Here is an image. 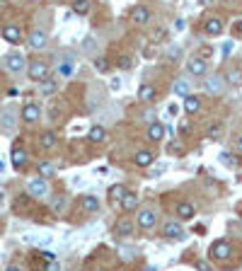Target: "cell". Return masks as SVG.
I'll return each mask as SVG.
<instances>
[{
    "label": "cell",
    "mask_w": 242,
    "mask_h": 271,
    "mask_svg": "<svg viewBox=\"0 0 242 271\" xmlns=\"http://www.w3.org/2000/svg\"><path fill=\"white\" fill-rule=\"evenodd\" d=\"M17 126V109L15 107H5L0 112V131L2 134H12Z\"/></svg>",
    "instance_id": "obj_1"
},
{
    "label": "cell",
    "mask_w": 242,
    "mask_h": 271,
    "mask_svg": "<svg viewBox=\"0 0 242 271\" xmlns=\"http://www.w3.org/2000/svg\"><path fill=\"white\" fill-rule=\"evenodd\" d=\"M27 73H29V80L44 82V80H49V63L46 61H32L29 68H27Z\"/></svg>",
    "instance_id": "obj_2"
},
{
    "label": "cell",
    "mask_w": 242,
    "mask_h": 271,
    "mask_svg": "<svg viewBox=\"0 0 242 271\" xmlns=\"http://www.w3.org/2000/svg\"><path fill=\"white\" fill-rule=\"evenodd\" d=\"M73 68H75V54H70V51L60 54L56 73H59L60 77H70V75H73Z\"/></svg>",
    "instance_id": "obj_3"
},
{
    "label": "cell",
    "mask_w": 242,
    "mask_h": 271,
    "mask_svg": "<svg viewBox=\"0 0 242 271\" xmlns=\"http://www.w3.org/2000/svg\"><path fill=\"white\" fill-rule=\"evenodd\" d=\"M138 228L141 230H150L155 223H158V211L155 208H141V213H138Z\"/></svg>",
    "instance_id": "obj_4"
},
{
    "label": "cell",
    "mask_w": 242,
    "mask_h": 271,
    "mask_svg": "<svg viewBox=\"0 0 242 271\" xmlns=\"http://www.w3.org/2000/svg\"><path fill=\"white\" fill-rule=\"evenodd\" d=\"M27 189H29V194H32V196H37V199H44V196H49V182H46V179H41V177H34V179H29Z\"/></svg>",
    "instance_id": "obj_5"
},
{
    "label": "cell",
    "mask_w": 242,
    "mask_h": 271,
    "mask_svg": "<svg viewBox=\"0 0 242 271\" xmlns=\"http://www.w3.org/2000/svg\"><path fill=\"white\" fill-rule=\"evenodd\" d=\"M27 44H29V49H34V51H39V49H44V46L49 44V34H46L44 29H34V32L29 34V39H27Z\"/></svg>",
    "instance_id": "obj_6"
},
{
    "label": "cell",
    "mask_w": 242,
    "mask_h": 271,
    "mask_svg": "<svg viewBox=\"0 0 242 271\" xmlns=\"http://www.w3.org/2000/svg\"><path fill=\"white\" fill-rule=\"evenodd\" d=\"M230 254H233V247H230L225 240H221V242H213V247H211V257H213V259H221V262H225V259H230Z\"/></svg>",
    "instance_id": "obj_7"
},
{
    "label": "cell",
    "mask_w": 242,
    "mask_h": 271,
    "mask_svg": "<svg viewBox=\"0 0 242 271\" xmlns=\"http://www.w3.org/2000/svg\"><path fill=\"white\" fill-rule=\"evenodd\" d=\"M2 66L7 68L10 73H22L24 70V56L22 54H7L5 61H2Z\"/></svg>",
    "instance_id": "obj_8"
},
{
    "label": "cell",
    "mask_w": 242,
    "mask_h": 271,
    "mask_svg": "<svg viewBox=\"0 0 242 271\" xmlns=\"http://www.w3.org/2000/svg\"><path fill=\"white\" fill-rule=\"evenodd\" d=\"M186 70H189V75H196V77H201V75H206V73H208V63H206L201 56H196V58L186 61Z\"/></svg>",
    "instance_id": "obj_9"
},
{
    "label": "cell",
    "mask_w": 242,
    "mask_h": 271,
    "mask_svg": "<svg viewBox=\"0 0 242 271\" xmlns=\"http://www.w3.org/2000/svg\"><path fill=\"white\" fill-rule=\"evenodd\" d=\"M206 90H208L211 95H223V92H225V77H221V75H208V77H206Z\"/></svg>",
    "instance_id": "obj_10"
},
{
    "label": "cell",
    "mask_w": 242,
    "mask_h": 271,
    "mask_svg": "<svg viewBox=\"0 0 242 271\" xmlns=\"http://www.w3.org/2000/svg\"><path fill=\"white\" fill-rule=\"evenodd\" d=\"M0 34H2V39L10 41V44H20V41H22V29H20L17 24H5Z\"/></svg>",
    "instance_id": "obj_11"
},
{
    "label": "cell",
    "mask_w": 242,
    "mask_h": 271,
    "mask_svg": "<svg viewBox=\"0 0 242 271\" xmlns=\"http://www.w3.org/2000/svg\"><path fill=\"white\" fill-rule=\"evenodd\" d=\"M131 22H136V24H148V22H150V7H145V5L133 7V10H131Z\"/></svg>",
    "instance_id": "obj_12"
},
{
    "label": "cell",
    "mask_w": 242,
    "mask_h": 271,
    "mask_svg": "<svg viewBox=\"0 0 242 271\" xmlns=\"http://www.w3.org/2000/svg\"><path fill=\"white\" fill-rule=\"evenodd\" d=\"M22 119H24L27 124L39 121V119H41V109H39V104H34V102L24 104V109H22Z\"/></svg>",
    "instance_id": "obj_13"
},
{
    "label": "cell",
    "mask_w": 242,
    "mask_h": 271,
    "mask_svg": "<svg viewBox=\"0 0 242 271\" xmlns=\"http://www.w3.org/2000/svg\"><path fill=\"white\" fill-rule=\"evenodd\" d=\"M162 235H165V237H170V240H182V237H184V228H182L177 220H170V223H165Z\"/></svg>",
    "instance_id": "obj_14"
},
{
    "label": "cell",
    "mask_w": 242,
    "mask_h": 271,
    "mask_svg": "<svg viewBox=\"0 0 242 271\" xmlns=\"http://www.w3.org/2000/svg\"><path fill=\"white\" fill-rule=\"evenodd\" d=\"M155 95H158V92H155V87H153V85H148V82H143V85L138 87V99H141V102H153V99H155Z\"/></svg>",
    "instance_id": "obj_15"
},
{
    "label": "cell",
    "mask_w": 242,
    "mask_h": 271,
    "mask_svg": "<svg viewBox=\"0 0 242 271\" xmlns=\"http://www.w3.org/2000/svg\"><path fill=\"white\" fill-rule=\"evenodd\" d=\"M39 143H41V148H44V150H54V148L59 145V138H56L54 131H46V134H41Z\"/></svg>",
    "instance_id": "obj_16"
},
{
    "label": "cell",
    "mask_w": 242,
    "mask_h": 271,
    "mask_svg": "<svg viewBox=\"0 0 242 271\" xmlns=\"http://www.w3.org/2000/svg\"><path fill=\"white\" fill-rule=\"evenodd\" d=\"M148 138H150V140H162V138H165V126H162L160 121H153V124L148 126Z\"/></svg>",
    "instance_id": "obj_17"
},
{
    "label": "cell",
    "mask_w": 242,
    "mask_h": 271,
    "mask_svg": "<svg viewBox=\"0 0 242 271\" xmlns=\"http://www.w3.org/2000/svg\"><path fill=\"white\" fill-rule=\"evenodd\" d=\"M203 29H206V34H221L223 32V22L218 17H208L206 24H203Z\"/></svg>",
    "instance_id": "obj_18"
},
{
    "label": "cell",
    "mask_w": 242,
    "mask_h": 271,
    "mask_svg": "<svg viewBox=\"0 0 242 271\" xmlns=\"http://www.w3.org/2000/svg\"><path fill=\"white\" fill-rule=\"evenodd\" d=\"M172 92H175L177 97H184V99H186V97H189V80H186V77H180V80L172 85Z\"/></svg>",
    "instance_id": "obj_19"
},
{
    "label": "cell",
    "mask_w": 242,
    "mask_h": 271,
    "mask_svg": "<svg viewBox=\"0 0 242 271\" xmlns=\"http://www.w3.org/2000/svg\"><path fill=\"white\" fill-rule=\"evenodd\" d=\"M136 165L138 167H150L153 165V153L150 150H138L136 153Z\"/></svg>",
    "instance_id": "obj_20"
},
{
    "label": "cell",
    "mask_w": 242,
    "mask_h": 271,
    "mask_svg": "<svg viewBox=\"0 0 242 271\" xmlns=\"http://www.w3.org/2000/svg\"><path fill=\"white\" fill-rule=\"evenodd\" d=\"M97 208H100V199H97V196H92V194H85V196H82V211L95 213Z\"/></svg>",
    "instance_id": "obj_21"
},
{
    "label": "cell",
    "mask_w": 242,
    "mask_h": 271,
    "mask_svg": "<svg viewBox=\"0 0 242 271\" xmlns=\"http://www.w3.org/2000/svg\"><path fill=\"white\" fill-rule=\"evenodd\" d=\"M194 213H196V211H194V206H191V203L182 201L180 206H177V215H180L182 220H191V218H194Z\"/></svg>",
    "instance_id": "obj_22"
},
{
    "label": "cell",
    "mask_w": 242,
    "mask_h": 271,
    "mask_svg": "<svg viewBox=\"0 0 242 271\" xmlns=\"http://www.w3.org/2000/svg\"><path fill=\"white\" fill-rule=\"evenodd\" d=\"M184 109H186V114H196V112L201 109V99L194 97V95H189V97L184 99Z\"/></svg>",
    "instance_id": "obj_23"
},
{
    "label": "cell",
    "mask_w": 242,
    "mask_h": 271,
    "mask_svg": "<svg viewBox=\"0 0 242 271\" xmlns=\"http://www.w3.org/2000/svg\"><path fill=\"white\" fill-rule=\"evenodd\" d=\"M12 165H15L17 170L27 165V153H24L22 148H15V150H12Z\"/></svg>",
    "instance_id": "obj_24"
},
{
    "label": "cell",
    "mask_w": 242,
    "mask_h": 271,
    "mask_svg": "<svg viewBox=\"0 0 242 271\" xmlns=\"http://www.w3.org/2000/svg\"><path fill=\"white\" fill-rule=\"evenodd\" d=\"M121 208H123V211H136V208H138V196H136L133 192H128V194L123 196V201H121Z\"/></svg>",
    "instance_id": "obj_25"
},
{
    "label": "cell",
    "mask_w": 242,
    "mask_h": 271,
    "mask_svg": "<svg viewBox=\"0 0 242 271\" xmlns=\"http://www.w3.org/2000/svg\"><path fill=\"white\" fill-rule=\"evenodd\" d=\"M37 170H39V177H41V179L54 177V172H56V167H54L51 162H46V160H44V162H39V167H37Z\"/></svg>",
    "instance_id": "obj_26"
},
{
    "label": "cell",
    "mask_w": 242,
    "mask_h": 271,
    "mask_svg": "<svg viewBox=\"0 0 242 271\" xmlns=\"http://www.w3.org/2000/svg\"><path fill=\"white\" fill-rule=\"evenodd\" d=\"M104 126H92V129H90V134H87V138H90V140H92V143H102V140H104Z\"/></svg>",
    "instance_id": "obj_27"
},
{
    "label": "cell",
    "mask_w": 242,
    "mask_h": 271,
    "mask_svg": "<svg viewBox=\"0 0 242 271\" xmlns=\"http://www.w3.org/2000/svg\"><path fill=\"white\" fill-rule=\"evenodd\" d=\"M225 82H228V85H242V70H238V68L228 70V75H225Z\"/></svg>",
    "instance_id": "obj_28"
},
{
    "label": "cell",
    "mask_w": 242,
    "mask_h": 271,
    "mask_svg": "<svg viewBox=\"0 0 242 271\" xmlns=\"http://www.w3.org/2000/svg\"><path fill=\"white\" fill-rule=\"evenodd\" d=\"M117 232H119V235H131V232H133V223L126 220V218H121L119 225H117Z\"/></svg>",
    "instance_id": "obj_29"
},
{
    "label": "cell",
    "mask_w": 242,
    "mask_h": 271,
    "mask_svg": "<svg viewBox=\"0 0 242 271\" xmlns=\"http://www.w3.org/2000/svg\"><path fill=\"white\" fill-rule=\"evenodd\" d=\"M73 12L87 15V12H90V2H87V0H75V2H73Z\"/></svg>",
    "instance_id": "obj_30"
},
{
    "label": "cell",
    "mask_w": 242,
    "mask_h": 271,
    "mask_svg": "<svg viewBox=\"0 0 242 271\" xmlns=\"http://www.w3.org/2000/svg\"><path fill=\"white\" fill-rule=\"evenodd\" d=\"M119 257L123 262H131V259H136V250L133 247H119Z\"/></svg>",
    "instance_id": "obj_31"
},
{
    "label": "cell",
    "mask_w": 242,
    "mask_h": 271,
    "mask_svg": "<svg viewBox=\"0 0 242 271\" xmlns=\"http://www.w3.org/2000/svg\"><path fill=\"white\" fill-rule=\"evenodd\" d=\"M54 92H56V80H51V77L44 80L41 82V95H54Z\"/></svg>",
    "instance_id": "obj_32"
},
{
    "label": "cell",
    "mask_w": 242,
    "mask_h": 271,
    "mask_svg": "<svg viewBox=\"0 0 242 271\" xmlns=\"http://www.w3.org/2000/svg\"><path fill=\"white\" fill-rule=\"evenodd\" d=\"M95 49H97V44H95V39H92V37H87V39L82 41V51H87V54H92Z\"/></svg>",
    "instance_id": "obj_33"
},
{
    "label": "cell",
    "mask_w": 242,
    "mask_h": 271,
    "mask_svg": "<svg viewBox=\"0 0 242 271\" xmlns=\"http://www.w3.org/2000/svg\"><path fill=\"white\" fill-rule=\"evenodd\" d=\"M126 194H128V189H123V187H114V189H112V196H114V199H119V201H123V196H126Z\"/></svg>",
    "instance_id": "obj_34"
},
{
    "label": "cell",
    "mask_w": 242,
    "mask_h": 271,
    "mask_svg": "<svg viewBox=\"0 0 242 271\" xmlns=\"http://www.w3.org/2000/svg\"><path fill=\"white\" fill-rule=\"evenodd\" d=\"M165 170H167V165H155V167H153V172H150V177H160Z\"/></svg>",
    "instance_id": "obj_35"
},
{
    "label": "cell",
    "mask_w": 242,
    "mask_h": 271,
    "mask_svg": "<svg viewBox=\"0 0 242 271\" xmlns=\"http://www.w3.org/2000/svg\"><path fill=\"white\" fill-rule=\"evenodd\" d=\"M208 138H213V140L221 138V126H211V129H208Z\"/></svg>",
    "instance_id": "obj_36"
},
{
    "label": "cell",
    "mask_w": 242,
    "mask_h": 271,
    "mask_svg": "<svg viewBox=\"0 0 242 271\" xmlns=\"http://www.w3.org/2000/svg\"><path fill=\"white\" fill-rule=\"evenodd\" d=\"M65 208V199H54V211H63Z\"/></svg>",
    "instance_id": "obj_37"
},
{
    "label": "cell",
    "mask_w": 242,
    "mask_h": 271,
    "mask_svg": "<svg viewBox=\"0 0 242 271\" xmlns=\"http://www.w3.org/2000/svg\"><path fill=\"white\" fill-rule=\"evenodd\" d=\"M109 87H112V90L117 92V90H119V87H121V80H119V77H112V82H109Z\"/></svg>",
    "instance_id": "obj_38"
},
{
    "label": "cell",
    "mask_w": 242,
    "mask_h": 271,
    "mask_svg": "<svg viewBox=\"0 0 242 271\" xmlns=\"http://www.w3.org/2000/svg\"><path fill=\"white\" fill-rule=\"evenodd\" d=\"M119 68H123V70H126V68H131V58H126V56L119 58Z\"/></svg>",
    "instance_id": "obj_39"
},
{
    "label": "cell",
    "mask_w": 242,
    "mask_h": 271,
    "mask_svg": "<svg viewBox=\"0 0 242 271\" xmlns=\"http://www.w3.org/2000/svg\"><path fill=\"white\" fill-rule=\"evenodd\" d=\"M175 29H177V32H184V29H186V22H184V19H177V22H175Z\"/></svg>",
    "instance_id": "obj_40"
},
{
    "label": "cell",
    "mask_w": 242,
    "mask_h": 271,
    "mask_svg": "<svg viewBox=\"0 0 242 271\" xmlns=\"http://www.w3.org/2000/svg\"><path fill=\"white\" fill-rule=\"evenodd\" d=\"M182 56V49H170V58H180Z\"/></svg>",
    "instance_id": "obj_41"
},
{
    "label": "cell",
    "mask_w": 242,
    "mask_h": 271,
    "mask_svg": "<svg viewBox=\"0 0 242 271\" xmlns=\"http://www.w3.org/2000/svg\"><path fill=\"white\" fill-rule=\"evenodd\" d=\"M221 160H223V165H233V160H230V155H228V153H223V155H221Z\"/></svg>",
    "instance_id": "obj_42"
},
{
    "label": "cell",
    "mask_w": 242,
    "mask_h": 271,
    "mask_svg": "<svg viewBox=\"0 0 242 271\" xmlns=\"http://www.w3.org/2000/svg\"><path fill=\"white\" fill-rule=\"evenodd\" d=\"M95 68L97 70H107V61H95Z\"/></svg>",
    "instance_id": "obj_43"
},
{
    "label": "cell",
    "mask_w": 242,
    "mask_h": 271,
    "mask_svg": "<svg viewBox=\"0 0 242 271\" xmlns=\"http://www.w3.org/2000/svg\"><path fill=\"white\" fill-rule=\"evenodd\" d=\"M196 269H199V271H211V269H208V264H206V262H199V264H196Z\"/></svg>",
    "instance_id": "obj_44"
},
{
    "label": "cell",
    "mask_w": 242,
    "mask_h": 271,
    "mask_svg": "<svg viewBox=\"0 0 242 271\" xmlns=\"http://www.w3.org/2000/svg\"><path fill=\"white\" fill-rule=\"evenodd\" d=\"M235 150H238V153H242V136L235 140Z\"/></svg>",
    "instance_id": "obj_45"
},
{
    "label": "cell",
    "mask_w": 242,
    "mask_h": 271,
    "mask_svg": "<svg viewBox=\"0 0 242 271\" xmlns=\"http://www.w3.org/2000/svg\"><path fill=\"white\" fill-rule=\"evenodd\" d=\"M49 271H59V264H56V262H51V264H49Z\"/></svg>",
    "instance_id": "obj_46"
},
{
    "label": "cell",
    "mask_w": 242,
    "mask_h": 271,
    "mask_svg": "<svg viewBox=\"0 0 242 271\" xmlns=\"http://www.w3.org/2000/svg\"><path fill=\"white\" fill-rule=\"evenodd\" d=\"M5 271H22V269H20V267H7Z\"/></svg>",
    "instance_id": "obj_47"
}]
</instances>
